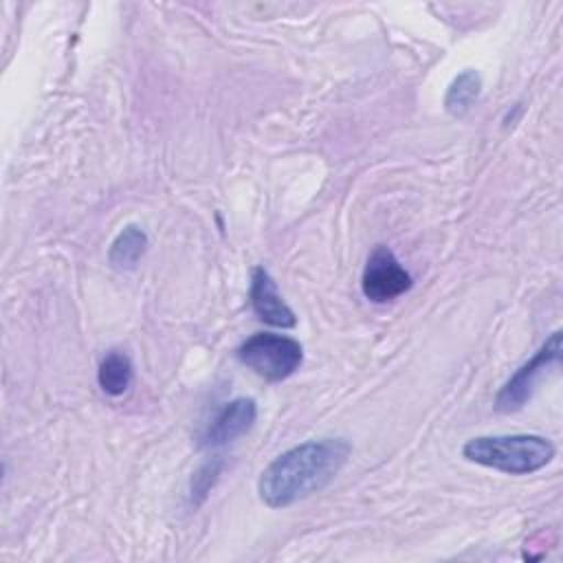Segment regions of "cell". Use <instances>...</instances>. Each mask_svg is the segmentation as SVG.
<instances>
[{
	"label": "cell",
	"instance_id": "obj_1",
	"mask_svg": "<svg viewBox=\"0 0 563 563\" xmlns=\"http://www.w3.org/2000/svg\"><path fill=\"white\" fill-rule=\"evenodd\" d=\"M352 446L345 438L306 440L279 453L257 479L260 499L268 508H286L325 488L347 464Z\"/></svg>",
	"mask_w": 563,
	"mask_h": 563
},
{
	"label": "cell",
	"instance_id": "obj_7",
	"mask_svg": "<svg viewBox=\"0 0 563 563\" xmlns=\"http://www.w3.org/2000/svg\"><path fill=\"white\" fill-rule=\"evenodd\" d=\"M249 297H251L253 312L264 323L275 325V328H292L297 323L292 308L282 299L275 279L271 277V273L264 266H255L251 271Z\"/></svg>",
	"mask_w": 563,
	"mask_h": 563
},
{
	"label": "cell",
	"instance_id": "obj_5",
	"mask_svg": "<svg viewBox=\"0 0 563 563\" xmlns=\"http://www.w3.org/2000/svg\"><path fill=\"white\" fill-rule=\"evenodd\" d=\"M413 279L398 262L391 249L385 244H376L374 251L367 255L361 275L363 295L374 303H387L411 288Z\"/></svg>",
	"mask_w": 563,
	"mask_h": 563
},
{
	"label": "cell",
	"instance_id": "obj_2",
	"mask_svg": "<svg viewBox=\"0 0 563 563\" xmlns=\"http://www.w3.org/2000/svg\"><path fill=\"white\" fill-rule=\"evenodd\" d=\"M556 446L537 433L477 435L466 440L462 457L508 475H528L552 462Z\"/></svg>",
	"mask_w": 563,
	"mask_h": 563
},
{
	"label": "cell",
	"instance_id": "obj_10",
	"mask_svg": "<svg viewBox=\"0 0 563 563\" xmlns=\"http://www.w3.org/2000/svg\"><path fill=\"white\" fill-rule=\"evenodd\" d=\"M482 92V79L479 75L473 70V68H466L462 70L460 75L453 77V81L449 84L446 88V95H444V110L451 114V117H466L468 110L475 106L477 97Z\"/></svg>",
	"mask_w": 563,
	"mask_h": 563
},
{
	"label": "cell",
	"instance_id": "obj_11",
	"mask_svg": "<svg viewBox=\"0 0 563 563\" xmlns=\"http://www.w3.org/2000/svg\"><path fill=\"white\" fill-rule=\"evenodd\" d=\"M218 473H220V460L207 462L205 466L198 468V473H196L194 479H191V499H194V506H198V504L205 499V495H207L209 488L213 486Z\"/></svg>",
	"mask_w": 563,
	"mask_h": 563
},
{
	"label": "cell",
	"instance_id": "obj_8",
	"mask_svg": "<svg viewBox=\"0 0 563 563\" xmlns=\"http://www.w3.org/2000/svg\"><path fill=\"white\" fill-rule=\"evenodd\" d=\"M145 249H147L145 231L139 224L130 222L112 240V244L108 249V262L119 271H130L139 264Z\"/></svg>",
	"mask_w": 563,
	"mask_h": 563
},
{
	"label": "cell",
	"instance_id": "obj_4",
	"mask_svg": "<svg viewBox=\"0 0 563 563\" xmlns=\"http://www.w3.org/2000/svg\"><path fill=\"white\" fill-rule=\"evenodd\" d=\"M563 354V336L561 332H552L545 343L501 385L495 396V409L501 413L519 411L534 394L539 380L552 369L561 365Z\"/></svg>",
	"mask_w": 563,
	"mask_h": 563
},
{
	"label": "cell",
	"instance_id": "obj_9",
	"mask_svg": "<svg viewBox=\"0 0 563 563\" xmlns=\"http://www.w3.org/2000/svg\"><path fill=\"white\" fill-rule=\"evenodd\" d=\"M134 378V367L132 361L125 352L121 350H110L97 367V383L103 394L108 396H121L128 391Z\"/></svg>",
	"mask_w": 563,
	"mask_h": 563
},
{
	"label": "cell",
	"instance_id": "obj_3",
	"mask_svg": "<svg viewBox=\"0 0 563 563\" xmlns=\"http://www.w3.org/2000/svg\"><path fill=\"white\" fill-rule=\"evenodd\" d=\"M235 356L260 378L279 383L301 367L303 347L297 339L286 334L255 332L240 343Z\"/></svg>",
	"mask_w": 563,
	"mask_h": 563
},
{
	"label": "cell",
	"instance_id": "obj_6",
	"mask_svg": "<svg viewBox=\"0 0 563 563\" xmlns=\"http://www.w3.org/2000/svg\"><path fill=\"white\" fill-rule=\"evenodd\" d=\"M257 418V405L249 396H238L229 402H224L211 422L207 424L200 444L202 446H224L231 444L233 440L242 438L251 427L255 424Z\"/></svg>",
	"mask_w": 563,
	"mask_h": 563
}]
</instances>
